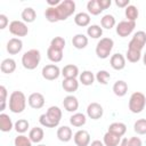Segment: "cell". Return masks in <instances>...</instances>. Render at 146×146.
Segmentation results:
<instances>
[{
  "instance_id": "cell-25",
  "label": "cell",
  "mask_w": 146,
  "mask_h": 146,
  "mask_svg": "<svg viewBox=\"0 0 146 146\" xmlns=\"http://www.w3.org/2000/svg\"><path fill=\"white\" fill-rule=\"evenodd\" d=\"M113 92L117 97H123L128 92V84H127V82L123 81V80H117L113 84Z\"/></svg>"
},
{
  "instance_id": "cell-13",
  "label": "cell",
  "mask_w": 146,
  "mask_h": 146,
  "mask_svg": "<svg viewBox=\"0 0 146 146\" xmlns=\"http://www.w3.org/2000/svg\"><path fill=\"white\" fill-rule=\"evenodd\" d=\"M74 143L76 146H89L90 145V135L87 130H79L74 133Z\"/></svg>"
},
{
  "instance_id": "cell-2",
  "label": "cell",
  "mask_w": 146,
  "mask_h": 146,
  "mask_svg": "<svg viewBox=\"0 0 146 146\" xmlns=\"http://www.w3.org/2000/svg\"><path fill=\"white\" fill-rule=\"evenodd\" d=\"M62 120V110L58 106H50L46 113L41 114L39 122L46 128H55Z\"/></svg>"
},
{
  "instance_id": "cell-33",
  "label": "cell",
  "mask_w": 146,
  "mask_h": 146,
  "mask_svg": "<svg viewBox=\"0 0 146 146\" xmlns=\"http://www.w3.org/2000/svg\"><path fill=\"white\" fill-rule=\"evenodd\" d=\"M124 15L127 17V21H130V22H136V19L138 18V15H139V11L137 9L136 6L133 5H129L125 10H124Z\"/></svg>"
},
{
  "instance_id": "cell-31",
  "label": "cell",
  "mask_w": 146,
  "mask_h": 146,
  "mask_svg": "<svg viewBox=\"0 0 146 146\" xmlns=\"http://www.w3.org/2000/svg\"><path fill=\"white\" fill-rule=\"evenodd\" d=\"M116 22H115V17L111 14H106L102 17L100 19V25L103 29H106V30H111L115 26Z\"/></svg>"
},
{
  "instance_id": "cell-21",
  "label": "cell",
  "mask_w": 146,
  "mask_h": 146,
  "mask_svg": "<svg viewBox=\"0 0 146 146\" xmlns=\"http://www.w3.org/2000/svg\"><path fill=\"white\" fill-rule=\"evenodd\" d=\"M107 131H110V132H112V133H114L119 137H122L127 131V125L122 122H113L108 125Z\"/></svg>"
},
{
  "instance_id": "cell-51",
  "label": "cell",
  "mask_w": 146,
  "mask_h": 146,
  "mask_svg": "<svg viewBox=\"0 0 146 146\" xmlns=\"http://www.w3.org/2000/svg\"><path fill=\"white\" fill-rule=\"evenodd\" d=\"M38 146H47V145H43V144H40V145H38Z\"/></svg>"
},
{
  "instance_id": "cell-27",
  "label": "cell",
  "mask_w": 146,
  "mask_h": 146,
  "mask_svg": "<svg viewBox=\"0 0 146 146\" xmlns=\"http://www.w3.org/2000/svg\"><path fill=\"white\" fill-rule=\"evenodd\" d=\"M43 136H44V132H43V129L40 128V127H34L30 130V133H29V138L31 139L32 143H40L42 139H43Z\"/></svg>"
},
{
  "instance_id": "cell-32",
  "label": "cell",
  "mask_w": 146,
  "mask_h": 146,
  "mask_svg": "<svg viewBox=\"0 0 146 146\" xmlns=\"http://www.w3.org/2000/svg\"><path fill=\"white\" fill-rule=\"evenodd\" d=\"M86 115L82 114V113H74L71 117H70V123L73 125V127H76V128H80L82 125L86 124Z\"/></svg>"
},
{
  "instance_id": "cell-16",
  "label": "cell",
  "mask_w": 146,
  "mask_h": 146,
  "mask_svg": "<svg viewBox=\"0 0 146 146\" xmlns=\"http://www.w3.org/2000/svg\"><path fill=\"white\" fill-rule=\"evenodd\" d=\"M63 106L67 112H75L79 108V100L75 96L68 95L63 100Z\"/></svg>"
},
{
  "instance_id": "cell-19",
  "label": "cell",
  "mask_w": 146,
  "mask_h": 146,
  "mask_svg": "<svg viewBox=\"0 0 146 146\" xmlns=\"http://www.w3.org/2000/svg\"><path fill=\"white\" fill-rule=\"evenodd\" d=\"M72 44L76 49H84L88 46V36L82 33H78L72 39Z\"/></svg>"
},
{
  "instance_id": "cell-3",
  "label": "cell",
  "mask_w": 146,
  "mask_h": 146,
  "mask_svg": "<svg viewBox=\"0 0 146 146\" xmlns=\"http://www.w3.org/2000/svg\"><path fill=\"white\" fill-rule=\"evenodd\" d=\"M26 107V97L24 92L19 90H15L11 92L9 97V110L13 113H22Z\"/></svg>"
},
{
  "instance_id": "cell-22",
  "label": "cell",
  "mask_w": 146,
  "mask_h": 146,
  "mask_svg": "<svg viewBox=\"0 0 146 146\" xmlns=\"http://www.w3.org/2000/svg\"><path fill=\"white\" fill-rule=\"evenodd\" d=\"M13 128H14V124H13V121L9 117V115L1 113L0 114V130L2 132H9Z\"/></svg>"
},
{
  "instance_id": "cell-34",
  "label": "cell",
  "mask_w": 146,
  "mask_h": 146,
  "mask_svg": "<svg viewBox=\"0 0 146 146\" xmlns=\"http://www.w3.org/2000/svg\"><path fill=\"white\" fill-rule=\"evenodd\" d=\"M87 9H88L89 14L95 15V16H97V15H99L102 11H104V10L102 9V7H100L98 0H89L88 3H87Z\"/></svg>"
},
{
  "instance_id": "cell-48",
  "label": "cell",
  "mask_w": 146,
  "mask_h": 146,
  "mask_svg": "<svg viewBox=\"0 0 146 146\" xmlns=\"http://www.w3.org/2000/svg\"><path fill=\"white\" fill-rule=\"evenodd\" d=\"M89 146H105V145H104V143L100 141V140H94V141H91V144H90Z\"/></svg>"
},
{
  "instance_id": "cell-10",
  "label": "cell",
  "mask_w": 146,
  "mask_h": 146,
  "mask_svg": "<svg viewBox=\"0 0 146 146\" xmlns=\"http://www.w3.org/2000/svg\"><path fill=\"white\" fill-rule=\"evenodd\" d=\"M42 76L43 79L48 80V81H52V80H56L58 79V76L62 74V71L59 70V67L55 64H48L46 66L42 67Z\"/></svg>"
},
{
  "instance_id": "cell-6",
  "label": "cell",
  "mask_w": 146,
  "mask_h": 146,
  "mask_svg": "<svg viewBox=\"0 0 146 146\" xmlns=\"http://www.w3.org/2000/svg\"><path fill=\"white\" fill-rule=\"evenodd\" d=\"M113 46H114V41L111 38H102L96 46L97 57L102 58V59L108 58L111 55V51L113 49Z\"/></svg>"
},
{
  "instance_id": "cell-36",
  "label": "cell",
  "mask_w": 146,
  "mask_h": 146,
  "mask_svg": "<svg viewBox=\"0 0 146 146\" xmlns=\"http://www.w3.org/2000/svg\"><path fill=\"white\" fill-rule=\"evenodd\" d=\"M29 127H30V123H29V121L25 120V119H19V120H17V121L15 122V124H14V128H15V130H16L18 133H24V132H26L27 129H29Z\"/></svg>"
},
{
  "instance_id": "cell-37",
  "label": "cell",
  "mask_w": 146,
  "mask_h": 146,
  "mask_svg": "<svg viewBox=\"0 0 146 146\" xmlns=\"http://www.w3.org/2000/svg\"><path fill=\"white\" fill-rule=\"evenodd\" d=\"M133 130L137 135H146V119H139L133 124Z\"/></svg>"
},
{
  "instance_id": "cell-26",
  "label": "cell",
  "mask_w": 146,
  "mask_h": 146,
  "mask_svg": "<svg viewBox=\"0 0 146 146\" xmlns=\"http://www.w3.org/2000/svg\"><path fill=\"white\" fill-rule=\"evenodd\" d=\"M62 87L63 89L68 92V94H72L74 91L78 90L79 88V82L76 79H64L63 82H62Z\"/></svg>"
},
{
  "instance_id": "cell-18",
  "label": "cell",
  "mask_w": 146,
  "mask_h": 146,
  "mask_svg": "<svg viewBox=\"0 0 146 146\" xmlns=\"http://www.w3.org/2000/svg\"><path fill=\"white\" fill-rule=\"evenodd\" d=\"M72 129L67 125H62L57 129V138L63 141V143H67L72 139Z\"/></svg>"
},
{
  "instance_id": "cell-11",
  "label": "cell",
  "mask_w": 146,
  "mask_h": 146,
  "mask_svg": "<svg viewBox=\"0 0 146 146\" xmlns=\"http://www.w3.org/2000/svg\"><path fill=\"white\" fill-rule=\"evenodd\" d=\"M27 103H29L30 107H32L34 110H40L44 105V97L40 92H33L29 96Z\"/></svg>"
},
{
  "instance_id": "cell-28",
  "label": "cell",
  "mask_w": 146,
  "mask_h": 146,
  "mask_svg": "<svg viewBox=\"0 0 146 146\" xmlns=\"http://www.w3.org/2000/svg\"><path fill=\"white\" fill-rule=\"evenodd\" d=\"M21 17H22L24 23H33L36 18V13L32 7H26L23 9Z\"/></svg>"
},
{
  "instance_id": "cell-20",
  "label": "cell",
  "mask_w": 146,
  "mask_h": 146,
  "mask_svg": "<svg viewBox=\"0 0 146 146\" xmlns=\"http://www.w3.org/2000/svg\"><path fill=\"white\" fill-rule=\"evenodd\" d=\"M0 70L5 74H11L16 70V62L13 58H6L1 62Z\"/></svg>"
},
{
  "instance_id": "cell-1",
  "label": "cell",
  "mask_w": 146,
  "mask_h": 146,
  "mask_svg": "<svg viewBox=\"0 0 146 146\" xmlns=\"http://www.w3.org/2000/svg\"><path fill=\"white\" fill-rule=\"evenodd\" d=\"M75 11V2L73 0H63L57 7H48L44 11V17L50 23L67 19Z\"/></svg>"
},
{
  "instance_id": "cell-5",
  "label": "cell",
  "mask_w": 146,
  "mask_h": 146,
  "mask_svg": "<svg viewBox=\"0 0 146 146\" xmlns=\"http://www.w3.org/2000/svg\"><path fill=\"white\" fill-rule=\"evenodd\" d=\"M145 105H146V97L143 92L136 91L130 96V99H129L130 112L138 114V113L143 112V110L145 108Z\"/></svg>"
},
{
  "instance_id": "cell-14",
  "label": "cell",
  "mask_w": 146,
  "mask_h": 146,
  "mask_svg": "<svg viewBox=\"0 0 146 146\" xmlns=\"http://www.w3.org/2000/svg\"><path fill=\"white\" fill-rule=\"evenodd\" d=\"M110 64L111 66L116 70V71H121L125 67V57L122 55V54H114L111 56V59H110Z\"/></svg>"
},
{
  "instance_id": "cell-9",
  "label": "cell",
  "mask_w": 146,
  "mask_h": 146,
  "mask_svg": "<svg viewBox=\"0 0 146 146\" xmlns=\"http://www.w3.org/2000/svg\"><path fill=\"white\" fill-rule=\"evenodd\" d=\"M136 27V22H130V21H121L116 25V34L121 38H125L130 35Z\"/></svg>"
},
{
  "instance_id": "cell-7",
  "label": "cell",
  "mask_w": 146,
  "mask_h": 146,
  "mask_svg": "<svg viewBox=\"0 0 146 146\" xmlns=\"http://www.w3.org/2000/svg\"><path fill=\"white\" fill-rule=\"evenodd\" d=\"M145 44H146V33L144 31H137L133 34L132 39L130 40L128 48L141 51V49L145 47Z\"/></svg>"
},
{
  "instance_id": "cell-50",
  "label": "cell",
  "mask_w": 146,
  "mask_h": 146,
  "mask_svg": "<svg viewBox=\"0 0 146 146\" xmlns=\"http://www.w3.org/2000/svg\"><path fill=\"white\" fill-rule=\"evenodd\" d=\"M143 63H144V65L146 66V52H145V55L143 56Z\"/></svg>"
},
{
  "instance_id": "cell-41",
  "label": "cell",
  "mask_w": 146,
  "mask_h": 146,
  "mask_svg": "<svg viewBox=\"0 0 146 146\" xmlns=\"http://www.w3.org/2000/svg\"><path fill=\"white\" fill-rule=\"evenodd\" d=\"M15 146H32V141L29 137L24 135H18L14 140Z\"/></svg>"
},
{
  "instance_id": "cell-45",
  "label": "cell",
  "mask_w": 146,
  "mask_h": 146,
  "mask_svg": "<svg viewBox=\"0 0 146 146\" xmlns=\"http://www.w3.org/2000/svg\"><path fill=\"white\" fill-rule=\"evenodd\" d=\"M115 5L120 8H127L130 5V0H115Z\"/></svg>"
},
{
  "instance_id": "cell-30",
  "label": "cell",
  "mask_w": 146,
  "mask_h": 146,
  "mask_svg": "<svg viewBox=\"0 0 146 146\" xmlns=\"http://www.w3.org/2000/svg\"><path fill=\"white\" fill-rule=\"evenodd\" d=\"M95 79H96V76L94 75V73L91 71H83L79 75V80L83 86H91L94 83Z\"/></svg>"
},
{
  "instance_id": "cell-47",
  "label": "cell",
  "mask_w": 146,
  "mask_h": 146,
  "mask_svg": "<svg viewBox=\"0 0 146 146\" xmlns=\"http://www.w3.org/2000/svg\"><path fill=\"white\" fill-rule=\"evenodd\" d=\"M62 1L60 0H48L47 3L49 5V7H57Z\"/></svg>"
},
{
  "instance_id": "cell-42",
  "label": "cell",
  "mask_w": 146,
  "mask_h": 146,
  "mask_svg": "<svg viewBox=\"0 0 146 146\" xmlns=\"http://www.w3.org/2000/svg\"><path fill=\"white\" fill-rule=\"evenodd\" d=\"M128 146H143L141 139L139 137H131L128 139Z\"/></svg>"
},
{
  "instance_id": "cell-12",
  "label": "cell",
  "mask_w": 146,
  "mask_h": 146,
  "mask_svg": "<svg viewBox=\"0 0 146 146\" xmlns=\"http://www.w3.org/2000/svg\"><path fill=\"white\" fill-rule=\"evenodd\" d=\"M103 106L98 103H90L87 107V115L92 120H98L103 116Z\"/></svg>"
},
{
  "instance_id": "cell-4",
  "label": "cell",
  "mask_w": 146,
  "mask_h": 146,
  "mask_svg": "<svg viewBox=\"0 0 146 146\" xmlns=\"http://www.w3.org/2000/svg\"><path fill=\"white\" fill-rule=\"evenodd\" d=\"M41 60V55L38 49H30L22 56L23 67L26 70H34L38 67Z\"/></svg>"
},
{
  "instance_id": "cell-17",
  "label": "cell",
  "mask_w": 146,
  "mask_h": 146,
  "mask_svg": "<svg viewBox=\"0 0 146 146\" xmlns=\"http://www.w3.org/2000/svg\"><path fill=\"white\" fill-rule=\"evenodd\" d=\"M62 75L64 79H76V76L80 75L79 68L74 64H67L62 68Z\"/></svg>"
},
{
  "instance_id": "cell-49",
  "label": "cell",
  "mask_w": 146,
  "mask_h": 146,
  "mask_svg": "<svg viewBox=\"0 0 146 146\" xmlns=\"http://www.w3.org/2000/svg\"><path fill=\"white\" fill-rule=\"evenodd\" d=\"M119 146H128V138H124V139H122Z\"/></svg>"
},
{
  "instance_id": "cell-24",
  "label": "cell",
  "mask_w": 146,
  "mask_h": 146,
  "mask_svg": "<svg viewBox=\"0 0 146 146\" xmlns=\"http://www.w3.org/2000/svg\"><path fill=\"white\" fill-rule=\"evenodd\" d=\"M74 23L78 26H81V27L89 26V24H90V15L88 13H83V11L78 13L74 16Z\"/></svg>"
},
{
  "instance_id": "cell-40",
  "label": "cell",
  "mask_w": 146,
  "mask_h": 146,
  "mask_svg": "<svg viewBox=\"0 0 146 146\" xmlns=\"http://www.w3.org/2000/svg\"><path fill=\"white\" fill-rule=\"evenodd\" d=\"M49 47L63 51L64 48H65V40H64V38H62V36H55V38L50 41V46H49Z\"/></svg>"
},
{
  "instance_id": "cell-23",
  "label": "cell",
  "mask_w": 146,
  "mask_h": 146,
  "mask_svg": "<svg viewBox=\"0 0 146 146\" xmlns=\"http://www.w3.org/2000/svg\"><path fill=\"white\" fill-rule=\"evenodd\" d=\"M103 143L105 146H119L120 143H121V137L107 131L105 135H104V138H103Z\"/></svg>"
},
{
  "instance_id": "cell-43",
  "label": "cell",
  "mask_w": 146,
  "mask_h": 146,
  "mask_svg": "<svg viewBox=\"0 0 146 146\" xmlns=\"http://www.w3.org/2000/svg\"><path fill=\"white\" fill-rule=\"evenodd\" d=\"M8 23H9V21L7 18V16L3 14H0V30H5L8 25Z\"/></svg>"
},
{
  "instance_id": "cell-44",
  "label": "cell",
  "mask_w": 146,
  "mask_h": 146,
  "mask_svg": "<svg viewBox=\"0 0 146 146\" xmlns=\"http://www.w3.org/2000/svg\"><path fill=\"white\" fill-rule=\"evenodd\" d=\"M7 89L5 86H0V103L7 100Z\"/></svg>"
},
{
  "instance_id": "cell-38",
  "label": "cell",
  "mask_w": 146,
  "mask_h": 146,
  "mask_svg": "<svg viewBox=\"0 0 146 146\" xmlns=\"http://www.w3.org/2000/svg\"><path fill=\"white\" fill-rule=\"evenodd\" d=\"M95 76H96L97 82H99L100 84H107L108 81H110V79H111V74L107 71H105V70L98 71Z\"/></svg>"
},
{
  "instance_id": "cell-29",
  "label": "cell",
  "mask_w": 146,
  "mask_h": 146,
  "mask_svg": "<svg viewBox=\"0 0 146 146\" xmlns=\"http://www.w3.org/2000/svg\"><path fill=\"white\" fill-rule=\"evenodd\" d=\"M47 57H48V59H49L50 62H52V63H59V62L63 59V51L49 47V48L47 49Z\"/></svg>"
},
{
  "instance_id": "cell-46",
  "label": "cell",
  "mask_w": 146,
  "mask_h": 146,
  "mask_svg": "<svg viewBox=\"0 0 146 146\" xmlns=\"http://www.w3.org/2000/svg\"><path fill=\"white\" fill-rule=\"evenodd\" d=\"M98 2H99V5H100V7H102L103 10L107 9L111 6V3H112L111 0H98Z\"/></svg>"
},
{
  "instance_id": "cell-15",
  "label": "cell",
  "mask_w": 146,
  "mask_h": 146,
  "mask_svg": "<svg viewBox=\"0 0 146 146\" xmlns=\"http://www.w3.org/2000/svg\"><path fill=\"white\" fill-rule=\"evenodd\" d=\"M22 48H23V42H22V40L18 39V38H11V39L7 42V47H6L7 51H8L10 55H16V54L21 52Z\"/></svg>"
},
{
  "instance_id": "cell-35",
  "label": "cell",
  "mask_w": 146,
  "mask_h": 146,
  "mask_svg": "<svg viewBox=\"0 0 146 146\" xmlns=\"http://www.w3.org/2000/svg\"><path fill=\"white\" fill-rule=\"evenodd\" d=\"M87 34H88V36H90L92 39H98L103 35V27H100L97 24L89 25L87 29Z\"/></svg>"
},
{
  "instance_id": "cell-39",
  "label": "cell",
  "mask_w": 146,
  "mask_h": 146,
  "mask_svg": "<svg viewBox=\"0 0 146 146\" xmlns=\"http://www.w3.org/2000/svg\"><path fill=\"white\" fill-rule=\"evenodd\" d=\"M127 59L130 62V63H137L140 57H141V51H138V50H135V49H129L127 50Z\"/></svg>"
},
{
  "instance_id": "cell-8",
  "label": "cell",
  "mask_w": 146,
  "mask_h": 146,
  "mask_svg": "<svg viewBox=\"0 0 146 146\" xmlns=\"http://www.w3.org/2000/svg\"><path fill=\"white\" fill-rule=\"evenodd\" d=\"M9 32L15 36H25L29 33V27L23 21H13L9 24Z\"/></svg>"
}]
</instances>
